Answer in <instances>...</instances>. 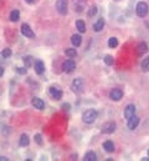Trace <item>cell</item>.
I'll return each instance as SVG.
<instances>
[{
    "mask_svg": "<svg viewBox=\"0 0 149 161\" xmlns=\"http://www.w3.org/2000/svg\"><path fill=\"white\" fill-rule=\"evenodd\" d=\"M31 105L37 110H44V107H45V102L40 98H32L31 99Z\"/></svg>",
    "mask_w": 149,
    "mask_h": 161,
    "instance_id": "12",
    "label": "cell"
},
{
    "mask_svg": "<svg viewBox=\"0 0 149 161\" xmlns=\"http://www.w3.org/2000/svg\"><path fill=\"white\" fill-rule=\"evenodd\" d=\"M104 28V19L103 17H101V19H98L95 24H93V30H95L96 33H100L102 29Z\"/></svg>",
    "mask_w": 149,
    "mask_h": 161,
    "instance_id": "14",
    "label": "cell"
},
{
    "mask_svg": "<svg viewBox=\"0 0 149 161\" xmlns=\"http://www.w3.org/2000/svg\"><path fill=\"white\" fill-rule=\"evenodd\" d=\"M49 93L53 100H60L62 98V90L59 86H50L49 87Z\"/></svg>",
    "mask_w": 149,
    "mask_h": 161,
    "instance_id": "5",
    "label": "cell"
},
{
    "mask_svg": "<svg viewBox=\"0 0 149 161\" xmlns=\"http://www.w3.org/2000/svg\"><path fill=\"white\" fill-rule=\"evenodd\" d=\"M34 139H35V141H36L39 145H42V137H41V135H40V134H36Z\"/></svg>",
    "mask_w": 149,
    "mask_h": 161,
    "instance_id": "29",
    "label": "cell"
},
{
    "mask_svg": "<svg viewBox=\"0 0 149 161\" xmlns=\"http://www.w3.org/2000/svg\"><path fill=\"white\" fill-rule=\"evenodd\" d=\"M2 56H3L4 59L10 58V56H11V50H10V49H4V50L2 51Z\"/></svg>",
    "mask_w": 149,
    "mask_h": 161,
    "instance_id": "26",
    "label": "cell"
},
{
    "mask_svg": "<svg viewBox=\"0 0 149 161\" xmlns=\"http://www.w3.org/2000/svg\"><path fill=\"white\" fill-rule=\"evenodd\" d=\"M138 124H139V117L136 116V115L132 116L130 119H128V129H129V130H134V129H137Z\"/></svg>",
    "mask_w": 149,
    "mask_h": 161,
    "instance_id": "13",
    "label": "cell"
},
{
    "mask_svg": "<svg viewBox=\"0 0 149 161\" xmlns=\"http://www.w3.org/2000/svg\"><path fill=\"white\" fill-rule=\"evenodd\" d=\"M148 156H149V150H148Z\"/></svg>",
    "mask_w": 149,
    "mask_h": 161,
    "instance_id": "35",
    "label": "cell"
},
{
    "mask_svg": "<svg viewBox=\"0 0 149 161\" xmlns=\"http://www.w3.org/2000/svg\"><path fill=\"white\" fill-rule=\"evenodd\" d=\"M97 11H98V10H97L96 6H92V8L88 10V16H95V15L97 14Z\"/></svg>",
    "mask_w": 149,
    "mask_h": 161,
    "instance_id": "28",
    "label": "cell"
},
{
    "mask_svg": "<svg viewBox=\"0 0 149 161\" xmlns=\"http://www.w3.org/2000/svg\"><path fill=\"white\" fill-rule=\"evenodd\" d=\"M66 55L68 56V58H74L77 55V51H76V49H66Z\"/></svg>",
    "mask_w": 149,
    "mask_h": 161,
    "instance_id": "24",
    "label": "cell"
},
{
    "mask_svg": "<svg viewBox=\"0 0 149 161\" xmlns=\"http://www.w3.org/2000/svg\"><path fill=\"white\" fill-rule=\"evenodd\" d=\"M17 73L20 74V75H25L27 73V69H25V67H17Z\"/></svg>",
    "mask_w": 149,
    "mask_h": 161,
    "instance_id": "30",
    "label": "cell"
},
{
    "mask_svg": "<svg viewBox=\"0 0 149 161\" xmlns=\"http://www.w3.org/2000/svg\"><path fill=\"white\" fill-rule=\"evenodd\" d=\"M62 69H64L65 73L70 74V73H72L74 69H76V64H74V61H73L72 59H68V60H66V61L62 64Z\"/></svg>",
    "mask_w": 149,
    "mask_h": 161,
    "instance_id": "9",
    "label": "cell"
},
{
    "mask_svg": "<svg viewBox=\"0 0 149 161\" xmlns=\"http://www.w3.org/2000/svg\"><path fill=\"white\" fill-rule=\"evenodd\" d=\"M103 149L107 151V152H113L114 151V144L112 142L111 140H107L103 142Z\"/></svg>",
    "mask_w": 149,
    "mask_h": 161,
    "instance_id": "18",
    "label": "cell"
},
{
    "mask_svg": "<svg viewBox=\"0 0 149 161\" xmlns=\"http://www.w3.org/2000/svg\"><path fill=\"white\" fill-rule=\"evenodd\" d=\"M71 43H72V45L74 48H78L81 45V43H82V39H81V36L78 34H74V35H72V36H71Z\"/></svg>",
    "mask_w": 149,
    "mask_h": 161,
    "instance_id": "15",
    "label": "cell"
},
{
    "mask_svg": "<svg viewBox=\"0 0 149 161\" xmlns=\"http://www.w3.org/2000/svg\"><path fill=\"white\" fill-rule=\"evenodd\" d=\"M56 9L61 15H66L67 14V9H68V3L67 0H57L56 2Z\"/></svg>",
    "mask_w": 149,
    "mask_h": 161,
    "instance_id": "4",
    "label": "cell"
},
{
    "mask_svg": "<svg viewBox=\"0 0 149 161\" xmlns=\"http://www.w3.org/2000/svg\"><path fill=\"white\" fill-rule=\"evenodd\" d=\"M9 19H10V21H13V23H16V21H19V19H20V11L19 10H13L11 13H10V15H9Z\"/></svg>",
    "mask_w": 149,
    "mask_h": 161,
    "instance_id": "19",
    "label": "cell"
},
{
    "mask_svg": "<svg viewBox=\"0 0 149 161\" xmlns=\"http://www.w3.org/2000/svg\"><path fill=\"white\" fill-rule=\"evenodd\" d=\"M85 161H96L97 160V155L93 152V151H88L86 155H85Z\"/></svg>",
    "mask_w": 149,
    "mask_h": 161,
    "instance_id": "20",
    "label": "cell"
},
{
    "mask_svg": "<svg viewBox=\"0 0 149 161\" xmlns=\"http://www.w3.org/2000/svg\"><path fill=\"white\" fill-rule=\"evenodd\" d=\"M116 128H117V125L114 121H108L106 124H103V126H102V131L104 134H113L116 131Z\"/></svg>",
    "mask_w": 149,
    "mask_h": 161,
    "instance_id": "6",
    "label": "cell"
},
{
    "mask_svg": "<svg viewBox=\"0 0 149 161\" xmlns=\"http://www.w3.org/2000/svg\"><path fill=\"white\" fill-rule=\"evenodd\" d=\"M26 2H27L29 4H32V3H35V2H36V0H26Z\"/></svg>",
    "mask_w": 149,
    "mask_h": 161,
    "instance_id": "34",
    "label": "cell"
},
{
    "mask_svg": "<svg viewBox=\"0 0 149 161\" xmlns=\"http://www.w3.org/2000/svg\"><path fill=\"white\" fill-rule=\"evenodd\" d=\"M134 115H136V106H134L133 104L127 105L125 109H124V117L128 120V119H130V117L134 116Z\"/></svg>",
    "mask_w": 149,
    "mask_h": 161,
    "instance_id": "11",
    "label": "cell"
},
{
    "mask_svg": "<svg viewBox=\"0 0 149 161\" xmlns=\"http://www.w3.org/2000/svg\"><path fill=\"white\" fill-rule=\"evenodd\" d=\"M117 45H118L117 38H109V40H108V46L109 48H116Z\"/></svg>",
    "mask_w": 149,
    "mask_h": 161,
    "instance_id": "25",
    "label": "cell"
},
{
    "mask_svg": "<svg viewBox=\"0 0 149 161\" xmlns=\"http://www.w3.org/2000/svg\"><path fill=\"white\" fill-rule=\"evenodd\" d=\"M145 52H148V45L145 43H140L138 45V48H137V54L139 56H142V55H144Z\"/></svg>",
    "mask_w": 149,
    "mask_h": 161,
    "instance_id": "17",
    "label": "cell"
},
{
    "mask_svg": "<svg viewBox=\"0 0 149 161\" xmlns=\"http://www.w3.org/2000/svg\"><path fill=\"white\" fill-rule=\"evenodd\" d=\"M34 69H35V73L37 75L44 74V71H45V64H44V61L40 60V59H36L34 61Z\"/></svg>",
    "mask_w": 149,
    "mask_h": 161,
    "instance_id": "8",
    "label": "cell"
},
{
    "mask_svg": "<svg viewBox=\"0 0 149 161\" xmlns=\"http://www.w3.org/2000/svg\"><path fill=\"white\" fill-rule=\"evenodd\" d=\"M123 98V91L118 87H114L112 89L111 93H109V99L113 100V101H119L121 99Z\"/></svg>",
    "mask_w": 149,
    "mask_h": 161,
    "instance_id": "7",
    "label": "cell"
},
{
    "mask_svg": "<svg viewBox=\"0 0 149 161\" xmlns=\"http://www.w3.org/2000/svg\"><path fill=\"white\" fill-rule=\"evenodd\" d=\"M142 70L143 71H149V56H147L143 61H142Z\"/></svg>",
    "mask_w": 149,
    "mask_h": 161,
    "instance_id": "23",
    "label": "cell"
},
{
    "mask_svg": "<svg viewBox=\"0 0 149 161\" xmlns=\"http://www.w3.org/2000/svg\"><path fill=\"white\" fill-rule=\"evenodd\" d=\"M0 161H9V159L5 156H0Z\"/></svg>",
    "mask_w": 149,
    "mask_h": 161,
    "instance_id": "32",
    "label": "cell"
},
{
    "mask_svg": "<svg viewBox=\"0 0 149 161\" xmlns=\"http://www.w3.org/2000/svg\"><path fill=\"white\" fill-rule=\"evenodd\" d=\"M71 89H72V91L73 93H76V94H81L83 91V89H85V82L81 78H76L72 84H71Z\"/></svg>",
    "mask_w": 149,
    "mask_h": 161,
    "instance_id": "2",
    "label": "cell"
},
{
    "mask_svg": "<svg viewBox=\"0 0 149 161\" xmlns=\"http://www.w3.org/2000/svg\"><path fill=\"white\" fill-rule=\"evenodd\" d=\"M148 10H149V8H148V4H147L145 2H139V3L137 4L136 11H137V15H138V16L145 17L147 14H148Z\"/></svg>",
    "mask_w": 149,
    "mask_h": 161,
    "instance_id": "3",
    "label": "cell"
},
{
    "mask_svg": "<svg viewBox=\"0 0 149 161\" xmlns=\"http://www.w3.org/2000/svg\"><path fill=\"white\" fill-rule=\"evenodd\" d=\"M23 61H24V65H25V67H30L31 65H34V59H32V56H25L24 59H23Z\"/></svg>",
    "mask_w": 149,
    "mask_h": 161,
    "instance_id": "22",
    "label": "cell"
},
{
    "mask_svg": "<svg viewBox=\"0 0 149 161\" xmlns=\"http://www.w3.org/2000/svg\"><path fill=\"white\" fill-rule=\"evenodd\" d=\"M104 63L107 64V65H113V63H114V60H113V58H112L111 55H106L104 56Z\"/></svg>",
    "mask_w": 149,
    "mask_h": 161,
    "instance_id": "27",
    "label": "cell"
},
{
    "mask_svg": "<svg viewBox=\"0 0 149 161\" xmlns=\"http://www.w3.org/2000/svg\"><path fill=\"white\" fill-rule=\"evenodd\" d=\"M29 144H30L29 136H27L26 134H23V135L20 136V140H19V145H20L21 148H25V146H27Z\"/></svg>",
    "mask_w": 149,
    "mask_h": 161,
    "instance_id": "16",
    "label": "cell"
},
{
    "mask_svg": "<svg viewBox=\"0 0 149 161\" xmlns=\"http://www.w3.org/2000/svg\"><path fill=\"white\" fill-rule=\"evenodd\" d=\"M4 75V69L2 67V66H0V78H2Z\"/></svg>",
    "mask_w": 149,
    "mask_h": 161,
    "instance_id": "33",
    "label": "cell"
},
{
    "mask_svg": "<svg viewBox=\"0 0 149 161\" xmlns=\"http://www.w3.org/2000/svg\"><path fill=\"white\" fill-rule=\"evenodd\" d=\"M76 28L80 33H86V24L83 20H77L76 21Z\"/></svg>",
    "mask_w": 149,
    "mask_h": 161,
    "instance_id": "21",
    "label": "cell"
},
{
    "mask_svg": "<svg viewBox=\"0 0 149 161\" xmlns=\"http://www.w3.org/2000/svg\"><path fill=\"white\" fill-rule=\"evenodd\" d=\"M21 34L24 35L25 38H30V39L35 38V33L32 31V29H31L30 25H27V24H23V25H21Z\"/></svg>",
    "mask_w": 149,
    "mask_h": 161,
    "instance_id": "10",
    "label": "cell"
},
{
    "mask_svg": "<svg viewBox=\"0 0 149 161\" xmlns=\"http://www.w3.org/2000/svg\"><path fill=\"white\" fill-rule=\"evenodd\" d=\"M68 107H70L68 104H64V105H62V109H64V110H68Z\"/></svg>",
    "mask_w": 149,
    "mask_h": 161,
    "instance_id": "31",
    "label": "cell"
},
{
    "mask_svg": "<svg viewBox=\"0 0 149 161\" xmlns=\"http://www.w3.org/2000/svg\"><path fill=\"white\" fill-rule=\"evenodd\" d=\"M97 117H98V113H97L96 110H93V109L86 110V111L83 113V115H82V120H83V122H86V124H93V122L97 120Z\"/></svg>",
    "mask_w": 149,
    "mask_h": 161,
    "instance_id": "1",
    "label": "cell"
}]
</instances>
